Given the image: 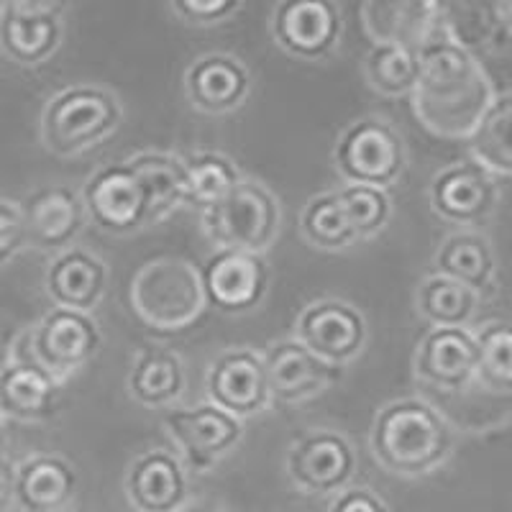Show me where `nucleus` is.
I'll return each mask as SVG.
<instances>
[{
  "mask_svg": "<svg viewBox=\"0 0 512 512\" xmlns=\"http://www.w3.org/2000/svg\"><path fill=\"white\" fill-rule=\"evenodd\" d=\"M420 77L413 90L415 118L441 139L469 141L495 100V85L474 52L443 29L418 49Z\"/></svg>",
  "mask_w": 512,
  "mask_h": 512,
  "instance_id": "f257e3e1",
  "label": "nucleus"
},
{
  "mask_svg": "<svg viewBox=\"0 0 512 512\" xmlns=\"http://www.w3.org/2000/svg\"><path fill=\"white\" fill-rule=\"evenodd\" d=\"M369 451L392 477H428L454 454V428L425 397H397L374 413Z\"/></svg>",
  "mask_w": 512,
  "mask_h": 512,
  "instance_id": "f03ea898",
  "label": "nucleus"
},
{
  "mask_svg": "<svg viewBox=\"0 0 512 512\" xmlns=\"http://www.w3.org/2000/svg\"><path fill=\"white\" fill-rule=\"evenodd\" d=\"M121 121V98L111 88L98 82H72L44 103L39 136L49 154L72 159L111 139Z\"/></svg>",
  "mask_w": 512,
  "mask_h": 512,
  "instance_id": "7ed1b4c3",
  "label": "nucleus"
},
{
  "mask_svg": "<svg viewBox=\"0 0 512 512\" xmlns=\"http://www.w3.org/2000/svg\"><path fill=\"white\" fill-rule=\"evenodd\" d=\"M131 308L157 331H182L205 310L200 267L182 256H159L146 262L131 282Z\"/></svg>",
  "mask_w": 512,
  "mask_h": 512,
  "instance_id": "20e7f679",
  "label": "nucleus"
},
{
  "mask_svg": "<svg viewBox=\"0 0 512 512\" xmlns=\"http://www.w3.org/2000/svg\"><path fill=\"white\" fill-rule=\"evenodd\" d=\"M200 226L216 249L267 254L282 231L280 198L264 182L244 177L226 198L200 210Z\"/></svg>",
  "mask_w": 512,
  "mask_h": 512,
  "instance_id": "39448f33",
  "label": "nucleus"
},
{
  "mask_svg": "<svg viewBox=\"0 0 512 512\" xmlns=\"http://www.w3.org/2000/svg\"><path fill=\"white\" fill-rule=\"evenodd\" d=\"M331 159L346 185L390 190L408 169V144L390 118L369 113L338 134Z\"/></svg>",
  "mask_w": 512,
  "mask_h": 512,
  "instance_id": "423d86ee",
  "label": "nucleus"
},
{
  "mask_svg": "<svg viewBox=\"0 0 512 512\" xmlns=\"http://www.w3.org/2000/svg\"><path fill=\"white\" fill-rule=\"evenodd\" d=\"M103 331L90 313L52 308L34 326L26 328L16 341V349L52 374L59 384L75 377L85 364L98 356Z\"/></svg>",
  "mask_w": 512,
  "mask_h": 512,
  "instance_id": "0eeeda50",
  "label": "nucleus"
},
{
  "mask_svg": "<svg viewBox=\"0 0 512 512\" xmlns=\"http://www.w3.org/2000/svg\"><path fill=\"white\" fill-rule=\"evenodd\" d=\"M285 469L287 479L300 495L333 497L354 484L359 456L354 443L338 428L315 425L292 438Z\"/></svg>",
  "mask_w": 512,
  "mask_h": 512,
  "instance_id": "6e6552de",
  "label": "nucleus"
},
{
  "mask_svg": "<svg viewBox=\"0 0 512 512\" xmlns=\"http://www.w3.org/2000/svg\"><path fill=\"white\" fill-rule=\"evenodd\" d=\"M164 431L190 474H208L244 441L246 423L208 400L190 408H172L164 415Z\"/></svg>",
  "mask_w": 512,
  "mask_h": 512,
  "instance_id": "1a4fd4ad",
  "label": "nucleus"
},
{
  "mask_svg": "<svg viewBox=\"0 0 512 512\" xmlns=\"http://www.w3.org/2000/svg\"><path fill=\"white\" fill-rule=\"evenodd\" d=\"M292 338L331 367H349L367 349L369 323L359 305L344 297L310 300L295 318Z\"/></svg>",
  "mask_w": 512,
  "mask_h": 512,
  "instance_id": "9d476101",
  "label": "nucleus"
},
{
  "mask_svg": "<svg viewBox=\"0 0 512 512\" xmlns=\"http://www.w3.org/2000/svg\"><path fill=\"white\" fill-rule=\"evenodd\" d=\"M88 223L108 236H134L152 223V205L139 177L123 162L100 164L80 190Z\"/></svg>",
  "mask_w": 512,
  "mask_h": 512,
  "instance_id": "9b49d317",
  "label": "nucleus"
},
{
  "mask_svg": "<svg viewBox=\"0 0 512 512\" xmlns=\"http://www.w3.org/2000/svg\"><path fill=\"white\" fill-rule=\"evenodd\" d=\"M269 34L285 54L323 62L344 39V16L333 0H282L269 13Z\"/></svg>",
  "mask_w": 512,
  "mask_h": 512,
  "instance_id": "f8f14e48",
  "label": "nucleus"
},
{
  "mask_svg": "<svg viewBox=\"0 0 512 512\" xmlns=\"http://www.w3.org/2000/svg\"><path fill=\"white\" fill-rule=\"evenodd\" d=\"M205 397L210 405L239 420H249L272 405L262 351L231 346L210 359L205 372Z\"/></svg>",
  "mask_w": 512,
  "mask_h": 512,
  "instance_id": "ddd939ff",
  "label": "nucleus"
},
{
  "mask_svg": "<svg viewBox=\"0 0 512 512\" xmlns=\"http://www.w3.org/2000/svg\"><path fill=\"white\" fill-rule=\"evenodd\" d=\"M500 198L502 192L497 177L472 157L438 169L428 187L433 213L441 221L464 228L482 226L484 221H489L495 216Z\"/></svg>",
  "mask_w": 512,
  "mask_h": 512,
  "instance_id": "4468645a",
  "label": "nucleus"
},
{
  "mask_svg": "<svg viewBox=\"0 0 512 512\" xmlns=\"http://www.w3.org/2000/svg\"><path fill=\"white\" fill-rule=\"evenodd\" d=\"M205 303L226 315H244L262 305L272 272L267 256L236 249H216L200 267Z\"/></svg>",
  "mask_w": 512,
  "mask_h": 512,
  "instance_id": "2eb2a0df",
  "label": "nucleus"
},
{
  "mask_svg": "<svg viewBox=\"0 0 512 512\" xmlns=\"http://www.w3.org/2000/svg\"><path fill=\"white\" fill-rule=\"evenodd\" d=\"M64 3H3L0 52L18 67H41L59 52L64 39Z\"/></svg>",
  "mask_w": 512,
  "mask_h": 512,
  "instance_id": "dca6fc26",
  "label": "nucleus"
},
{
  "mask_svg": "<svg viewBox=\"0 0 512 512\" xmlns=\"http://www.w3.org/2000/svg\"><path fill=\"white\" fill-rule=\"evenodd\" d=\"M18 208L24 218L26 246L41 254L54 256L70 249L88 226V213H85L80 190L62 182L29 192L18 203Z\"/></svg>",
  "mask_w": 512,
  "mask_h": 512,
  "instance_id": "f3484780",
  "label": "nucleus"
},
{
  "mask_svg": "<svg viewBox=\"0 0 512 512\" xmlns=\"http://www.w3.org/2000/svg\"><path fill=\"white\" fill-rule=\"evenodd\" d=\"M190 492V472L169 448H146L126 466L123 495L134 512H182Z\"/></svg>",
  "mask_w": 512,
  "mask_h": 512,
  "instance_id": "a211bd4d",
  "label": "nucleus"
},
{
  "mask_svg": "<svg viewBox=\"0 0 512 512\" xmlns=\"http://www.w3.org/2000/svg\"><path fill=\"white\" fill-rule=\"evenodd\" d=\"M251 72L236 54L208 52L187 64L182 88L187 103L203 116L236 113L251 95Z\"/></svg>",
  "mask_w": 512,
  "mask_h": 512,
  "instance_id": "6ab92c4d",
  "label": "nucleus"
},
{
  "mask_svg": "<svg viewBox=\"0 0 512 512\" xmlns=\"http://www.w3.org/2000/svg\"><path fill=\"white\" fill-rule=\"evenodd\" d=\"M415 379L428 387L456 395L474 384L477 341L469 328H428L415 346Z\"/></svg>",
  "mask_w": 512,
  "mask_h": 512,
  "instance_id": "aec40b11",
  "label": "nucleus"
},
{
  "mask_svg": "<svg viewBox=\"0 0 512 512\" xmlns=\"http://www.w3.org/2000/svg\"><path fill=\"white\" fill-rule=\"evenodd\" d=\"M272 402L300 405L323 395L338 379V369L310 354L297 338H277L262 351Z\"/></svg>",
  "mask_w": 512,
  "mask_h": 512,
  "instance_id": "412c9836",
  "label": "nucleus"
},
{
  "mask_svg": "<svg viewBox=\"0 0 512 512\" xmlns=\"http://www.w3.org/2000/svg\"><path fill=\"white\" fill-rule=\"evenodd\" d=\"M111 272L108 264L95 251L85 246H70L49 256L47 272H44V290L54 308L90 313L103 303L108 292Z\"/></svg>",
  "mask_w": 512,
  "mask_h": 512,
  "instance_id": "4be33fe9",
  "label": "nucleus"
},
{
  "mask_svg": "<svg viewBox=\"0 0 512 512\" xmlns=\"http://www.w3.org/2000/svg\"><path fill=\"white\" fill-rule=\"evenodd\" d=\"M361 26L374 44L420 49L443 29V3L420 0H372L359 8Z\"/></svg>",
  "mask_w": 512,
  "mask_h": 512,
  "instance_id": "5701e85b",
  "label": "nucleus"
},
{
  "mask_svg": "<svg viewBox=\"0 0 512 512\" xmlns=\"http://www.w3.org/2000/svg\"><path fill=\"white\" fill-rule=\"evenodd\" d=\"M80 474L59 454L26 456L16 464V507L21 512H64L75 502Z\"/></svg>",
  "mask_w": 512,
  "mask_h": 512,
  "instance_id": "b1692460",
  "label": "nucleus"
},
{
  "mask_svg": "<svg viewBox=\"0 0 512 512\" xmlns=\"http://www.w3.org/2000/svg\"><path fill=\"white\" fill-rule=\"evenodd\" d=\"M62 384L13 346L0 369V415L21 423H39L54 415Z\"/></svg>",
  "mask_w": 512,
  "mask_h": 512,
  "instance_id": "393cba45",
  "label": "nucleus"
},
{
  "mask_svg": "<svg viewBox=\"0 0 512 512\" xmlns=\"http://www.w3.org/2000/svg\"><path fill=\"white\" fill-rule=\"evenodd\" d=\"M433 274L461 282L477 295L497 292V256L487 233L477 228H461L448 233L433 254Z\"/></svg>",
  "mask_w": 512,
  "mask_h": 512,
  "instance_id": "a878e982",
  "label": "nucleus"
},
{
  "mask_svg": "<svg viewBox=\"0 0 512 512\" xmlns=\"http://www.w3.org/2000/svg\"><path fill=\"white\" fill-rule=\"evenodd\" d=\"M187 387L185 361L175 349L146 344L136 351L126 377V390L141 408H175Z\"/></svg>",
  "mask_w": 512,
  "mask_h": 512,
  "instance_id": "bb28decb",
  "label": "nucleus"
},
{
  "mask_svg": "<svg viewBox=\"0 0 512 512\" xmlns=\"http://www.w3.org/2000/svg\"><path fill=\"white\" fill-rule=\"evenodd\" d=\"M126 164L139 177L149 205L152 223L164 221L177 208L187 205V175L180 154L169 152H136Z\"/></svg>",
  "mask_w": 512,
  "mask_h": 512,
  "instance_id": "cd10ccee",
  "label": "nucleus"
},
{
  "mask_svg": "<svg viewBox=\"0 0 512 512\" xmlns=\"http://www.w3.org/2000/svg\"><path fill=\"white\" fill-rule=\"evenodd\" d=\"M482 303V295L433 272L425 274L415 290V310L431 328H469Z\"/></svg>",
  "mask_w": 512,
  "mask_h": 512,
  "instance_id": "c85d7f7f",
  "label": "nucleus"
},
{
  "mask_svg": "<svg viewBox=\"0 0 512 512\" xmlns=\"http://www.w3.org/2000/svg\"><path fill=\"white\" fill-rule=\"evenodd\" d=\"M469 154L495 177H512V90L495 95L469 141Z\"/></svg>",
  "mask_w": 512,
  "mask_h": 512,
  "instance_id": "c756f323",
  "label": "nucleus"
},
{
  "mask_svg": "<svg viewBox=\"0 0 512 512\" xmlns=\"http://www.w3.org/2000/svg\"><path fill=\"white\" fill-rule=\"evenodd\" d=\"M361 75L382 98H410L420 77L418 49L372 44L361 59Z\"/></svg>",
  "mask_w": 512,
  "mask_h": 512,
  "instance_id": "7c9ffc66",
  "label": "nucleus"
},
{
  "mask_svg": "<svg viewBox=\"0 0 512 512\" xmlns=\"http://www.w3.org/2000/svg\"><path fill=\"white\" fill-rule=\"evenodd\" d=\"M182 162H185L187 175V205L200 210L226 198L246 177L228 154L213 152V149L185 154Z\"/></svg>",
  "mask_w": 512,
  "mask_h": 512,
  "instance_id": "2f4dec72",
  "label": "nucleus"
},
{
  "mask_svg": "<svg viewBox=\"0 0 512 512\" xmlns=\"http://www.w3.org/2000/svg\"><path fill=\"white\" fill-rule=\"evenodd\" d=\"M300 233L320 251H346L359 244L336 190H323L308 198L300 213Z\"/></svg>",
  "mask_w": 512,
  "mask_h": 512,
  "instance_id": "473e14b6",
  "label": "nucleus"
},
{
  "mask_svg": "<svg viewBox=\"0 0 512 512\" xmlns=\"http://www.w3.org/2000/svg\"><path fill=\"white\" fill-rule=\"evenodd\" d=\"M477 341V374L479 384L489 395H512V320H489L479 331Z\"/></svg>",
  "mask_w": 512,
  "mask_h": 512,
  "instance_id": "72a5a7b5",
  "label": "nucleus"
},
{
  "mask_svg": "<svg viewBox=\"0 0 512 512\" xmlns=\"http://www.w3.org/2000/svg\"><path fill=\"white\" fill-rule=\"evenodd\" d=\"M336 195L344 205L354 228L356 241H369L390 226L392 218V198L387 190L369 185H341L336 187Z\"/></svg>",
  "mask_w": 512,
  "mask_h": 512,
  "instance_id": "f704fd0d",
  "label": "nucleus"
},
{
  "mask_svg": "<svg viewBox=\"0 0 512 512\" xmlns=\"http://www.w3.org/2000/svg\"><path fill=\"white\" fill-rule=\"evenodd\" d=\"M244 3L239 0H175L169 11L187 26H218L239 16Z\"/></svg>",
  "mask_w": 512,
  "mask_h": 512,
  "instance_id": "c9c22d12",
  "label": "nucleus"
},
{
  "mask_svg": "<svg viewBox=\"0 0 512 512\" xmlns=\"http://www.w3.org/2000/svg\"><path fill=\"white\" fill-rule=\"evenodd\" d=\"M21 249H26L21 208L13 200L0 198V267H6L11 259H16Z\"/></svg>",
  "mask_w": 512,
  "mask_h": 512,
  "instance_id": "e433bc0d",
  "label": "nucleus"
},
{
  "mask_svg": "<svg viewBox=\"0 0 512 512\" xmlns=\"http://www.w3.org/2000/svg\"><path fill=\"white\" fill-rule=\"evenodd\" d=\"M328 512H392L379 492L367 484H351L328 502Z\"/></svg>",
  "mask_w": 512,
  "mask_h": 512,
  "instance_id": "4c0bfd02",
  "label": "nucleus"
},
{
  "mask_svg": "<svg viewBox=\"0 0 512 512\" xmlns=\"http://www.w3.org/2000/svg\"><path fill=\"white\" fill-rule=\"evenodd\" d=\"M16 507V466L0 456V512Z\"/></svg>",
  "mask_w": 512,
  "mask_h": 512,
  "instance_id": "58836bf2",
  "label": "nucleus"
},
{
  "mask_svg": "<svg viewBox=\"0 0 512 512\" xmlns=\"http://www.w3.org/2000/svg\"><path fill=\"white\" fill-rule=\"evenodd\" d=\"M182 512H233V510L216 505V502H203V500H200V502H190V505H187Z\"/></svg>",
  "mask_w": 512,
  "mask_h": 512,
  "instance_id": "ea45409f",
  "label": "nucleus"
},
{
  "mask_svg": "<svg viewBox=\"0 0 512 512\" xmlns=\"http://www.w3.org/2000/svg\"><path fill=\"white\" fill-rule=\"evenodd\" d=\"M8 441V431H6V418L0 415V456H3V448H6Z\"/></svg>",
  "mask_w": 512,
  "mask_h": 512,
  "instance_id": "a19ab883",
  "label": "nucleus"
},
{
  "mask_svg": "<svg viewBox=\"0 0 512 512\" xmlns=\"http://www.w3.org/2000/svg\"><path fill=\"white\" fill-rule=\"evenodd\" d=\"M505 13H507V18H510V21H512V3H507V6H505Z\"/></svg>",
  "mask_w": 512,
  "mask_h": 512,
  "instance_id": "79ce46f5",
  "label": "nucleus"
}]
</instances>
